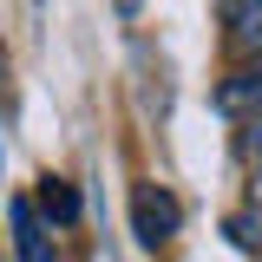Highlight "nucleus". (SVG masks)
Here are the masks:
<instances>
[{
	"instance_id": "1",
	"label": "nucleus",
	"mask_w": 262,
	"mask_h": 262,
	"mask_svg": "<svg viewBox=\"0 0 262 262\" xmlns=\"http://www.w3.org/2000/svg\"><path fill=\"white\" fill-rule=\"evenodd\" d=\"M184 229V203L164 190V184H131V236L144 249H164L170 236Z\"/></svg>"
},
{
	"instance_id": "2",
	"label": "nucleus",
	"mask_w": 262,
	"mask_h": 262,
	"mask_svg": "<svg viewBox=\"0 0 262 262\" xmlns=\"http://www.w3.org/2000/svg\"><path fill=\"white\" fill-rule=\"evenodd\" d=\"M7 223H13V249H20V262H59V249H53V229L39 223L33 196H13V203H7Z\"/></svg>"
},
{
	"instance_id": "3",
	"label": "nucleus",
	"mask_w": 262,
	"mask_h": 262,
	"mask_svg": "<svg viewBox=\"0 0 262 262\" xmlns=\"http://www.w3.org/2000/svg\"><path fill=\"white\" fill-rule=\"evenodd\" d=\"M216 105H223L229 118H243V112H256V105H262V53H249V59L216 85Z\"/></svg>"
},
{
	"instance_id": "4",
	"label": "nucleus",
	"mask_w": 262,
	"mask_h": 262,
	"mask_svg": "<svg viewBox=\"0 0 262 262\" xmlns=\"http://www.w3.org/2000/svg\"><path fill=\"white\" fill-rule=\"evenodd\" d=\"M33 210H39V223H59V229H72L85 203H79V190H72L66 177H53V170H46V177H39V196H33Z\"/></svg>"
},
{
	"instance_id": "5",
	"label": "nucleus",
	"mask_w": 262,
	"mask_h": 262,
	"mask_svg": "<svg viewBox=\"0 0 262 262\" xmlns=\"http://www.w3.org/2000/svg\"><path fill=\"white\" fill-rule=\"evenodd\" d=\"M229 46L243 59L262 53V0H229Z\"/></svg>"
},
{
	"instance_id": "6",
	"label": "nucleus",
	"mask_w": 262,
	"mask_h": 262,
	"mask_svg": "<svg viewBox=\"0 0 262 262\" xmlns=\"http://www.w3.org/2000/svg\"><path fill=\"white\" fill-rule=\"evenodd\" d=\"M229 236H236L243 249H262V190L249 196V210H236V216H229Z\"/></svg>"
},
{
	"instance_id": "7",
	"label": "nucleus",
	"mask_w": 262,
	"mask_h": 262,
	"mask_svg": "<svg viewBox=\"0 0 262 262\" xmlns=\"http://www.w3.org/2000/svg\"><path fill=\"white\" fill-rule=\"evenodd\" d=\"M236 151H243L249 164H262V105H256V112H243V138H236Z\"/></svg>"
},
{
	"instance_id": "8",
	"label": "nucleus",
	"mask_w": 262,
	"mask_h": 262,
	"mask_svg": "<svg viewBox=\"0 0 262 262\" xmlns=\"http://www.w3.org/2000/svg\"><path fill=\"white\" fill-rule=\"evenodd\" d=\"M118 7V20H138V0H112Z\"/></svg>"
},
{
	"instance_id": "9",
	"label": "nucleus",
	"mask_w": 262,
	"mask_h": 262,
	"mask_svg": "<svg viewBox=\"0 0 262 262\" xmlns=\"http://www.w3.org/2000/svg\"><path fill=\"white\" fill-rule=\"evenodd\" d=\"M223 7H229V0H223Z\"/></svg>"
}]
</instances>
